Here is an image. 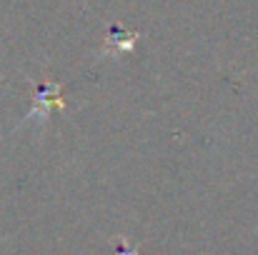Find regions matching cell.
<instances>
[{"instance_id":"cell-1","label":"cell","mask_w":258,"mask_h":255,"mask_svg":"<svg viewBox=\"0 0 258 255\" xmlns=\"http://www.w3.org/2000/svg\"><path fill=\"white\" fill-rule=\"evenodd\" d=\"M60 93H63V85L60 83H50V80H45V83L38 85V90H35V103H33L30 113L20 120V125H18V128L30 125V123L45 125V123H48V118H50V110H53V108L66 110V100H63V95H60Z\"/></svg>"},{"instance_id":"cell-2","label":"cell","mask_w":258,"mask_h":255,"mask_svg":"<svg viewBox=\"0 0 258 255\" xmlns=\"http://www.w3.org/2000/svg\"><path fill=\"white\" fill-rule=\"evenodd\" d=\"M136 40H138V33H120V28H110L108 45H105V55L131 53V50L136 48Z\"/></svg>"}]
</instances>
